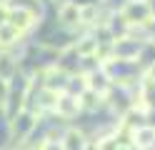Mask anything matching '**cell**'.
Returning a JSON list of instances; mask_svg holds the SVG:
<instances>
[{"instance_id":"obj_3","label":"cell","mask_w":155,"mask_h":150,"mask_svg":"<svg viewBox=\"0 0 155 150\" xmlns=\"http://www.w3.org/2000/svg\"><path fill=\"white\" fill-rule=\"evenodd\" d=\"M38 15L33 13V10H25V8H10V13H8V23H10L13 28H18L20 33H25V30H30L35 25Z\"/></svg>"},{"instance_id":"obj_7","label":"cell","mask_w":155,"mask_h":150,"mask_svg":"<svg viewBox=\"0 0 155 150\" xmlns=\"http://www.w3.org/2000/svg\"><path fill=\"white\" fill-rule=\"evenodd\" d=\"M35 128V120H33V113H20V115H15V123H13V130H15V135L18 138H25L30 130Z\"/></svg>"},{"instance_id":"obj_2","label":"cell","mask_w":155,"mask_h":150,"mask_svg":"<svg viewBox=\"0 0 155 150\" xmlns=\"http://www.w3.org/2000/svg\"><path fill=\"white\" fill-rule=\"evenodd\" d=\"M83 110V103H80V98L78 95H73V93H63L58 95V103H55V113L60 115V118H75L78 113H80Z\"/></svg>"},{"instance_id":"obj_6","label":"cell","mask_w":155,"mask_h":150,"mask_svg":"<svg viewBox=\"0 0 155 150\" xmlns=\"http://www.w3.org/2000/svg\"><path fill=\"white\" fill-rule=\"evenodd\" d=\"M60 145L65 150H85V145H88V140H85V135L80 133V130H68V133L63 135Z\"/></svg>"},{"instance_id":"obj_10","label":"cell","mask_w":155,"mask_h":150,"mask_svg":"<svg viewBox=\"0 0 155 150\" xmlns=\"http://www.w3.org/2000/svg\"><path fill=\"white\" fill-rule=\"evenodd\" d=\"M13 70H15V63H13V58L10 55H0V78L8 80L13 75Z\"/></svg>"},{"instance_id":"obj_5","label":"cell","mask_w":155,"mask_h":150,"mask_svg":"<svg viewBox=\"0 0 155 150\" xmlns=\"http://www.w3.org/2000/svg\"><path fill=\"white\" fill-rule=\"evenodd\" d=\"M130 135H133V143L138 145L140 150H150V148L155 145V128H150V125L135 128Z\"/></svg>"},{"instance_id":"obj_4","label":"cell","mask_w":155,"mask_h":150,"mask_svg":"<svg viewBox=\"0 0 155 150\" xmlns=\"http://www.w3.org/2000/svg\"><path fill=\"white\" fill-rule=\"evenodd\" d=\"M58 18H60L63 25H83V8L73 3V0H68V3L60 5V10H58Z\"/></svg>"},{"instance_id":"obj_8","label":"cell","mask_w":155,"mask_h":150,"mask_svg":"<svg viewBox=\"0 0 155 150\" xmlns=\"http://www.w3.org/2000/svg\"><path fill=\"white\" fill-rule=\"evenodd\" d=\"M88 75H68V83H65V93H73L80 98L85 90H88Z\"/></svg>"},{"instance_id":"obj_1","label":"cell","mask_w":155,"mask_h":150,"mask_svg":"<svg viewBox=\"0 0 155 150\" xmlns=\"http://www.w3.org/2000/svg\"><path fill=\"white\" fill-rule=\"evenodd\" d=\"M123 18L128 20V25H143V23H148V20L153 18V10L150 5L145 3V0H130L128 5L123 8Z\"/></svg>"},{"instance_id":"obj_9","label":"cell","mask_w":155,"mask_h":150,"mask_svg":"<svg viewBox=\"0 0 155 150\" xmlns=\"http://www.w3.org/2000/svg\"><path fill=\"white\" fill-rule=\"evenodd\" d=\"M20 30L18 28H13L10 23H3L0 25V48H10L13 43H18V40H20Z\"/></svg>"},{"instance_id":"obj_11","label":"cell","mask_w":155,"mask_h":150,"mask_svg":"<svg viewBox=\"0 0 155 150\" xmlns=\"http://www.w3.org/2000/svg\"><path fill=\"white\" fill-rule=\"evenodd\" d=\"M38 150H65L60 143H53V140H45V143H40V148Z\"/></svg>"}]
</instances>
